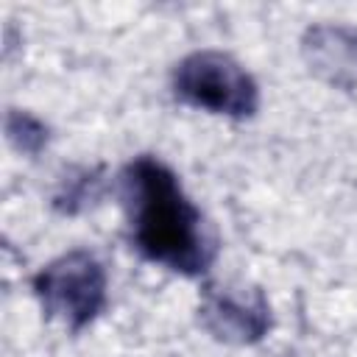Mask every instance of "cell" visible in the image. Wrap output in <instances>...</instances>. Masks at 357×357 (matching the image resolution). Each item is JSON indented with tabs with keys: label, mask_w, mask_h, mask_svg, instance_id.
<instances>
[{
	"label": "cell",
	"mask_w": 357,
	"mask_h": 357,
	"mask_svg": "<svg viewBox=\"0 0 357 357\" xmlns=\"http://www.w3.org/2000/svg\"><path fill=\"white\" fill-rule=\"evenodd\" d=\"M120 195L137 251L181 276H201L215 259V240L178 176L156 156H134L120 173Z\"/></svg>",
	"instance_id": "obj_1"
},
{
	"label": "cell",
	"mask_w": 357,
	"mask_h": 357,
	"mask_svg": "<svg viewBox=\"0 0 357 357\" xmlns=\"http://www.w3.org/2000/svg\"><path fill=\"white\" fill-rule=\"evenodd\" d=\"M173 92L181 103L223 117H251L259 109V86L251 73L220 50H195L173 70Z\"/></svg>",
	"instance_id": "obj_2"
},
{
	"label": "cell",
	"mask_w": 357,
	"mask_h": 357,
	"mask_svg": "<svg viewBox=\"0 0 357 357\" xmlns=\"http://www.w3.org/2000/svg\"><path fill=\"white\" fill-rule=\"evenodd\" d=\"M33 293L50 318L78 332L106 307V271L95 254L75 248L33 276Z\"/></svg>",
	"instance_id": "obj_3"
},
{
	"label": "cell",
	"mask_w": 357,
	"mask_h": 357,
	"mask_svg": "<svg viewBox=\"0 0 357 357\" xmlns=\"http://www.w3.org/2000/svg\"><path fill=\"white\" fill-rule=\"evenodd\" d=\"M201 326L223 343L251 346L271 329V304L259 287L206 284L198 304Z\"/></svg>",
	"instance_id": "obj_4"
},
{
	"label": "cell",
	"mask_w": 357,
	"mask_h": 357,
	"mask_svg": "<svg viewBox=\"0 0 357 357\" xmlns=\"http://www.w3.org/2000/svg\"><path fill=\"white\" fill-rule=\"evenodd\" d=\"M310 64L332 84H346L357 73V28L321 25L307 33L304 42Z\"/></svg>",
	"instance_id": "obj_5"
},
{
	"label": "cell",
	"mask_w": 357,
	"mask_h": 357,
	"mask_svg": "<svg viewBox=\"0 0 357 357\" xmlns=\"http://www.w3.org/2000/svg\"><path fill=\"white\" fill-rule=\"evenodd\" d=\"M6 137L8 142L22 151V153H39L47 142V128L39 117L28 114V112H20V109H11L6 114Z\"/></svg>",
	"instance_id": "obj_6"
},
{
	"label": "cell",
	"mask_w": 357,
	"mask_h": 357,
	"mask_svg": "<svg viewBox=\"0 0 357 357\" xmlns=\"http://www.w3.org/2000/svg\"><path fill=\"white\" fill-rule=\"evenodd\" d=\"M92 187H95V178H92V176H81L78 181H70V184L56 195V204H59L64 212H75L78 204H84L86 198H92Z\"/></svg>",
	"instance_id": "obj_7"
}]
</instances>
